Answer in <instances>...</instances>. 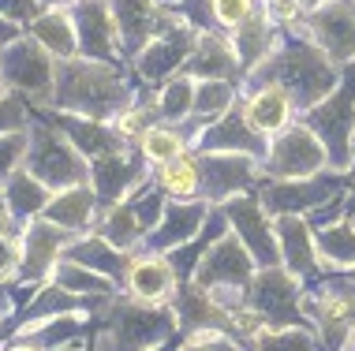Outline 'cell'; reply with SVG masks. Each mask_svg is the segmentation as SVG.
Returning a JSON list of instances; mask_svg holds the SVG:
<instances>
[{
  "label": "cell",
  "instance_id": "6da1fadb",
  "mask_svg": "<svg viewBox=\"0 0 355 351\" xmlns=\"http://www.w3.org/2000/svg\"><path fill=\"white\" fill-rule=\"evenodd\" d=\"M340 64H333L311 37H300V42H281L277 53L266 64H258L254 71H247L239 79V90H254L262 82H277L292 93V101L300 105V112L314 109L318 101H325L340 82Z\"/></svg>",
  "mask_w": 355,
  "mask_h": 351
},
{
  "label": "cell",
  "instance_id": "7a4b0ae2",
  "mask_svg": "<svg viewBox=\"0 0 355 351\" xmlns=\"http://www.w3.org/2000/svg\"><path fill=\"white\" fill-rule=\"evenodd\" d=\"M131 101H135V93H131L128 79H123L120 64L90 60V56L56 60V90H53L49 109L109 123L116 112L128 109Z\"/></svg>",
  "mask_w": 355,
  "mask_h": 351
},
{
  "label": "cell",
  "instance_id": "3957f363",
  "mask_svg": "<svg viewBox=\"0 0 355 351\" xmlns=\"http://www.w3.org/2000/svg\"><path fill=\"white\" fill-rule=\"evenodd\" d=\"M105 318L109 325L98 329V351H150L172 340V333L180 329L172 303H123L109 296Z\"/></svg>",
  "mask_w": 355,
  "mask_h": 351
},
{
  "label": "cell",
  "instance_id": "277c9868",
  "mask_svg": "<svg viewBox=\"0 0 355 351\" xmlns=\"http://www.w3.org/2000/svg\"><path fill=\"white\" fill-rule=\"evenodd\" d=\"M26 131H31V150H26V165H23L26 172H34L53 191H68V187L90 183V157L79 154V146L60 127L34 116Z\"/></svg>",
  "mask_w": 355,
  "mask_h": 351
},
{
  "label": "cell",
  "instance_id": "5b68a950",
  "mask_svg": "<svg viewBox=\"0 0 355 351\" xmlns=\"http://www.w3.org/2000/svg\"><path fill=\"white\" fill-rule=\"evenodd\" d=\"M0 79L8 93H19L31 109H49L56 90V56L23 34L0 49Z\"/></svg>",
  "mask_w": 355,
  "mask_h": 351
},
{
  "label": "cell",
  "instance_id": "8992f818",
  "mask_svg": "<svg viewBox=\"0 0 355 351\" xmlns=\"http://www.w3.org/2000/svg\"><path fill=\"white\" fill-rule=\"evenodd\" d=\"M303 123L325 142L333 172L352 168V135H355V64H344L337 90L314 109L303 112Z\"/></svg>",
  "mask_w": 355,
  "mask_h": 351
},
{
  "label": "cell",
  "instance_id": "52a82bcc",
  "mask_svg": "<svg viewBox=\"0 0 355 351\" xmlns=\"http://www.w3.org/2000/svg\"><path fill=\"white\" fill-rule=\"evenodd\" d=\"M325 168H329L325 142L314 135L303 120L292 123V127H284L281 135H273L270 150H266V157H262L266 179H306V176L325 172Z\"/></svg>",
  "mask_w": 355,
  "mask_h": 351
},
{
  "label": "cell",
  "instance_id": "ba28073f",
  "mask_svg": "<svg viewBox=\"0 0 355 351\" xmlns=\"http://www.w3.org/2000/svg\"><path fill=\"white\" fill-rule=\"evenodd\" d=\"M254 269H258V262L251 258V251L239 243L236 232H228L225 240H217L206 251V258L198 262V269H195V277H191V280L202 284V288H209L220 303H225L228 296H236V291H247V284L254 280ZM225 307H228V303H225ZM228 310H232V307H228Z\"/></svg>",
  "mask_w": 355,
  "mask_h": 351
},
{
  "label": "cell",
  "instance_id": "9c48e42d",
  "mask_svg": "<svg viewBox=\"0 0 355 351\" xmlns=\"http://www.w3.org/2000/svg\"><path fill=\"white\" fill-rule=\"evenodd\" d=\"M247 303L270 321V329H292L306 325L303 318V296H300V277H292L288 269H258L254 280L247 284Z\"/></svg>",
  "mask_w": 355,
  "mask_h": 351
},
{
  "label": "cell",
  "instance_id": "30bf717a",
  "mask_svg": "<svg viewBox=\"0 0 355 351\" xmlns=\"http://www.w3.org/2000/svg\"><path fill=\"white\" fill-rule=\"evenodd\" d=\"M344 179H352L348 172H318L306 179H266L262 183V206L270 217H284V213H311L318 206L333 202L337 191L344 187Z\"/></svg>",
  "mask_w": 355,
  "mask_h": 351
},
{
  "label": "cell",
  "instance_id": "8fae6325",
  "mask_svg": "<svg viewBox=\"0 0 355 351\" xmlns=\"http://www.w3.org/2000/svg\"><path fill=\"white\" fill-rule=\"evenodd\" d=\"M303 30L333 64H355V0H325L311 8Z\"/></svg>",
  "mask_w": 355,
  "mask_h": 351
},
{
  "label": "cell",
  "instance_id": "7c38bea8",
  "mask_svg": "<svg viewBox=\"0 0 355 351\" xmlns=\"http://www.w3.org/2000/svg\"><path fill=\"white\" fill-rule=\"evenodd\" d=\"M220 210L228 213V224L239 235V243L251 251V258L258 262V269H277L281 265V243H277V228L266 213V206L258 198L236 195L228 202H220Z\"/></svg>",
  "mask_w": 355,
  "mask_h": 351
},
{
  "label": "cell",
  "instance_id": "4fadbf2b",
  "mask_svg": "<svg viewBox=\"0 0 355 351\" xmlns=\"http://www.w3.org/2000/svg\"><path fill=\"white\" fill-rule=\"evenodd\" d=\"M195 45H198V30H195V26H187V23H176V26H168V30H161L146 49H139L135 56H131V60H135L139 79L168 82L172 75H180L187 68Z\"/></svg>",
  "mask_w": 355,
  "mask_h": 351
},
{
  "label": "cell",
  "instance_id": "5bb4252c",
  "mask_svg": "<svg viewBox=\"0 0 355 351\" xmlns=\"http://www.w3.org/2000/svg\"><path fill=\"white\" fill-rule=\"evenodd\" d=\"M146 165L150 161L142 157V150H128V146L94 157L90 161V183H94V191H98L101 210L120 206L123 198L135 191L142 183V176H146Z\"/></svg>",
  "mask_w": 355,
  "mask_h": 351
},
{
  "label": "cell",
  "instance_id": "9a60e30c",
  "mask_svg": "<svg viewBox=\"0 0 355 351\" xmlns=\"http://www.w3.org/2000/svg\"><path fill=\"white\" fill-rule=\"evenodd\" d=\"M75 30H79V56H90V60H109L120 64L123 53V37H120V23L112 15L109 0H86V4L71 8Z\"/></svg>",
  "mask_w": 355,
  "mask_h": 351
},
{
  "label": "cell",
  "instance_id": "2e32d148",
  "mask_svg": "<svg viewBox=\"0 0 355 351\" xmlns=\"http://www.w3.org/2000/svg\"><path fill=\"white\" fill-rule=\"evenodd\" d=\"M23 265H19V280H45L49 273L56 269V262L64 258V251H68L71 243V232L60 228V224H53L49 217H34V221H26V232H23Z\"/></svg>",
  "mask_w": 355,
  "mask_h": 351
},
{
  "label": "cell",
  "instance_id": "e0dca14e",
  "mask_svg": "<svg viewBox=\"0 0 355 351\" xmlns=\"http://www.w3.org/2000/svg\"><path fill=\"white\" fill-rule=\"evenodd\" d=\"M191 150H206V154H247V157H266L270 138L243 116V105L228 109L225 116L191 142Z\"/></svg>",
  "mask_w": 355,
  "mask_h": 351
},
{
  "label": "cell",
  "instance_id": "ac0fdd59",
  "mask_svg": "<svg viewBox=\"0 0 355 351\" xmlns=\"http://www.w3.org/2000/svg\"><path fill=\"white\" fill-rule=\"evenodd\" d=\"M198 157V172H202V198L206 202H228L243 191L254 179V161L247 154H206V150H195Z\"/></svg>",
  "mask_w": 355,
  "mask_h": 351
},
{
  "label": "cell",
  "instance_id": "d6986e66",
  "mask_svg": "<svg viewBox=\"0 0 355 351\" xmlns=\"http://www.w3.org/2000/svg\"><path fill=\"white\" fill-rule=\"evenodd\" d=\"M172 310H176V318H180V333L184 336L209 333V329L228 333V318H232V310H228L209 288H202V284H195V280H180L176 296H172Z\"/></svg>",
  "mask_w": 355,
  "mask_h": 351
},
{
  "label": "cell",
  "instance_id": "ffe728a7",
  "mask_svg": "<svg viewBox=\"0 0 355 351\" xmlns=\"http://www.w3.org/2000/svg\"><path fill=\"white\" fill-rule=\"evenodd\" d=\"M112 4V15L120 23V37H123V53L135 56L139 49L165 30V15H168V4L165 0H109Z\"/></svg>",
  "mask_w": 355,
  "mask_h": 351
},
{
  "label": "cell",
  "instance_id": "44dd1931",
  "mask_svg": "<svg viewBox=\"0 0 355 351\" xmlns=\"http://www.w3.org/2000/svg\"><path fill=\"white\" fill-rule=\"evenodd\" d=\"M273 228H277V243H281V265L292 277H318V243H314V228L303 221L300 213H284L273 217Z\"/></svg>",
  "mask_w": 355,
  "mask_h": 351
},
{
  "label": "cell",
  "instance_id": "7402d4cb",
  "mask_svg": "<svg viewBox=\"0 0 355 351\" xmlns=\"http://www.w3.org/2000/svg\"><path fill=\"white\" fill-rule=\"evenodd\" d=\"M191 79H228L239 87L243 79V68H239V56H236V45H232V34H220V30H206L198 34V45L191 53L187 68H184Z\"/></svg>",
  "mask_w": 355,
  "mask_h": 351
},
{
  "label": "cell",
  "instance_id": "603a6c76",
  "mask_svg": "<svg viewBox=\"0 0 355 351\" xmlns=\"http://www.w3.org/2000/svg\"><path fill=\"white\" fill-rule=\"evenodd\" d=\"M34 116L49 120L53 127H60L64 135H68L75 146H79V154L86 157H101L109 154V150H120L128 146L116 131H112V123H101V120H86V116H75V112H60V109H34Z\"/></svg>",
  "mask_w": 355,
  "mask_h": 351
},
{
  "label": "cell",
  "instance_id": "cb8c5ba5",
  "mask_svg": "<svg viewBox=\"0 0 355 351\" xmlns=\"http://www.w3.org/2000/svg\"><path fill=\"white\" fill-rule=\"evenodd\" d=\"M232 45H236V56H239L243 75L254 71L258 64H266L277 53V45H281V26L270 19L266 4H258L251 12V19H243V23L232 30Z\"/></svg>",
  "mask_w": 355,
  "mask_h": 351
},
{
  "label": "cell",
  "instance_id": "d4e9b609",
  "mask_svg": "<svg viewBox=\"0 0 355 351\" xmlns=\"http://www.w3.org/2000/svg\"><path fill=\"white\" fill-rule=\"evenodd\" d=\"M295 112H300V105H295L292 93L284 87H277V82H262V87L247 90L243 116L251 120L266 138H273V135H281L284 127H292Z\"/></svg>",
  "mask_w": 355,
  "mask_h": 351
},
{
  "label": "cell",
  "instance_id": "484cf974",
  "mask_svg": "<svg viewBox=\"0 0 355 351\" xmlns=\"http://www.w3.org/2000/svg\"><path fill=\"white\" fill-rule=\"evenodd\" d=\"M206 217H209V206L206 202H172L168 210H165V217H161V224L146 235V246H150L153 254L176 251V246L191 243L198 232H202Z\"/></svg>",
  "mask_w": 355,
  "mask_h": 351
},
{
  "label": "cell",
  "instance_id": "4316f807",
  "mask_svg": "<svg viewBox=\"0 0 355 351\" xmlns=\"http://www.w3.org/2000/svg\"><path fill=\"white\" fill-rule=\"evenodd\" d=\"M64 258L79 262V265H86V269H94V273H101V277H109V280H128L131 265H135V258H131L123 246L109 243L101 232H98V235H79V240H71L68 251H64Z\"/></svg>",
  "mask_w": 355,
  "mask_h": 351
},
{
  "label": "cell",
  "instance_id": "83f0119b",
  "mask_svg": "<svg viewBox=\"0 0 355 351\" xmlns=\"http://www.w3.org/2000/svg\"><path fill=\"white\" fill-rule=\"evenodd\" d=\"M236 93H239V87H236V82H228V79H202V82H198L195 109H191L187 123H180V127H184V135H187V142H195L209 127V123H217L228 109H236L239 105Z\"/></svg>",
  "mask_w": 355,
  "mask_h": 351
},
{
  "label": "cell",
  "instance_id": "f1b7e54d",
  "mask_svg": "<svg viewBox=\"0 0 355 351\" xmlns=\"http://www.w3.org/2000/svg\"><path fill=\"white\" fill-rule=\"evenodd\" d=\"M128 288L142 303H172V296L180 288V277L165 254H150V258H135V265L128 273Z\"/></svg>",
  "mask_w": 355,
  "mask_h": 351
},
{
  "label": "cell",
  "instance_id": "f546056e",
  "mask_svg": "<svg viewBox=\"0 0 355 351\" xmlns=\"http://www.w3.org/2000/svg\"><path fill=\"white\" fill-rule=\"evenodd\" d=\"M98 210L101 202H98L94 183H79V187H68V191H56L42 217H49L53 224H60L68 232H86L94 224V217H98Z\"/></svg>",
  "mask_w": 355,
  "mask_h": 351
},
{
  "label": "cell",
  "instance_id": "4dcf8cb0",
  "mask_svg": "<svg viewBox=\"0 0 355 351\" xmlns=\"http://www.w3.org/2000/svg\"><path fill=\"white\" fill-rule=\"evenodd\" d=\"M31 37L42 42L56 60L79 56V30H75L71 8H45V12L31 23Z\"/></svg>",
  "mask_w": 355,
  "mask_h": 351
},
{
  "label": "cell",
  "instance_id": "1f68e13d",
  "mask_svg": "<svg viewBox=\"0 0 355 351\" xmlns=\"http://www.w3.org/2000/svg\"><path fill=\"white\" fill-rule=\"evenodd\" d=\"M53 195H56L53 187H45L42 179L34 172H26V168H19V172L4 183V206L15 221H34V217H42Z\"/></svg>",
  "mask_w": 355,
  "mask_h": 351
},
{
  "label": "cell",
  "instance_id": "d6a6232c",
  "mask_svg": "<svg viewBox=\"0 0 355 351\" xmlns=\"http://www.w3.org/2000/svg\"><path fill=\"white\" fill-rule=\"evenodd\" d=\"M157 187L168 198H176V202H195V198H202V172H198L195 150H187L184 157L161 165L157 168Z\"/></svg>",
  "mask_w": 355,
  "mask_h": 351
},
{
  "label": "cell",
  "instance_id": "836d02e7",
  "mask_svg": "<svg viewBox=\"0 0 355 351\" xmlns=\"http://www.w3.org/2000/svg\"><path fill=\"white\" fill-rule=\"evenodd\" d=\"M83 307H90V299L86 296H75V291L60 288V284H49V288H42L37 296L23 307V321H19V329L23 325H37V321L45 318H56V314H79Z\"/></svg>",
  "mask_w": 355,
  "mask_h": 351
},
{
  "label": "cell",
  "instance_id": "e575fe53",
  "mask_svg": "<svg viewBox=\"0 0 355 351\" xmlns=\"http://www.w3.org/2000/svg\"><path fill=\"white\" fill-rule=\"evenodd\" d=\"M139 150H142V157L150 161V165H168V161H176V157H184L187 150H191V142L184 135V127H168V123H153V127L146 131V135L139 138Z\"/></svg>",
  "mask_w": 355,
  "mask_h": 351
},
{
  "label": "cell",
  "instance_id": "d590c367",
  "mask_svg": "<svg viewBox=\"0 0 355 351\" xmlns=\"http://www.w3.org/2000/svg\"><path fill=\"white\" fill-rule=\"evenodd\" d=\"M195 90H198V79H191L187 71L172 75L168 82H161V93H157V112L165 123H187L191 109H195Z\"/></svg>",
  "mask_w": 355,
  "mask_h": 351
},
{
  "label": "cell",
  "instance_id": "8d00e7d4",
  "mask_svg": "<svg viewBox=\"0 0 355 351\" xmlns=\"http://www.w3.org/2000/svg\"><path fill=\"white\" fill-rule=\"evenodd\" d=\"M318 258L333 269H355V221H340L318 232Z\"/></svg>",
  "mask_w": 355,
  "mask_h": 351
},
{
  "label": "cell",
  "instance_id": "74e56055",
  "mask_svg": "<svg viewBox=\"0 0 355 351\" xmlns=\"http://www.w3.org/2000/svg\"><path fill=\"white\" fill-rule=\"evenodd\" d=\"M31 329V340L37 348H68L79 340V333L86 329V321H83V310L79 314H56V318H45V321H37V325H23L19 333H26Z\"/></svg>",
  "mask_w": 355,
  "mask_h": 351
},
{
  "label": "cell",
  "instance_id": "f35d334b",
  "mask_svg": "<svg viewBox=\"0 0 355 351\" xmlns=\"http://www.w3.org/2000/svg\"><path fill=\"white\" fill-rule=\"evenodd\" d=\"M53 280L60 284V288L75 291V296H86V299H94V296H112V280H109V277H101V273L86 269V265L71 262V258H60V262H56Z\"/></svg>",
  "mask_w": 355,
  "mask_h": 351
},
{
  "label": "cell",
  "instance_id": "ab89813d",
  "mask_svg": "<svg viewBox=\"0 0 355 351\" xmlns=\"http://www.w3.org/2000/svg\"><path fill=\"white\" fill-rule=\"evenodd\" d=\"M109 243H116V246H123V251H131L142 235V224H139V217H135V210H131V202H120V206H112L109 213H105V221H101V228H98Z\"/></svg>",
  "mask_w": 355,
  "mask_h": 351
},
{
  "label": "cell",
  "instance_id": "60d3db41",
  "mask_svg": "<svg viewBox=\"0 0 355 351\" xmlns=\"http://www.w3.org/2000/svg\"><path fill=\"white\" fill-rule=\"evenodd\" d=\"M26 150H31V131H12V135H0V191L12 179L19 168L26 165Z\"/></svg>",
  "mask_w": 355,
  "mask_h": 351
},
{
  "label": "cell",
  "instance_id": "b9f144b4",
  "mask_svg": "<svg viewBox=\"0 0 355 351\" xmlns=\"http://www.w3.org/2000/svg\"><path fill=\"white\" fill-rule=\"evenodd\" d=\"M254 351H314V336L311 329H270L254 340Z\"/></svg>",
  "mask_w": 355,
  "mask_h": 351
},
{
  "label": "cell",
  "instance_id": "7bdbcfd3",
  "mask_svg": "<svg viewBox=\"0 0 355 351\" xmlns=\"http://www.w3.org/2000/svg\"><path fill=\"white\" fill-rule=\"evenodd\" d=\"M131 210H135V217H139V224H142V232H153L161 224V217H165V210H168V195L161 191V187H142V191L131 198Z\"/></svg>",
  "mask_w": 355,
  "mask_h": 351
},
{
  "label": "cell",
  "instance_id": "ee69618b",
  "mask_svg": "<svg viewBox=\"0 0 355 351\" xmlns=\"http://www.w3.org/2000/svg\"><path fill=\"white\" fill-rule=\"evenodd\" d=\"M34 120V109L26 105L19 93H4L0 98V135H12V131H26Z\"/></svg>",
  "mask_w": 355,
  "mask_h": 351
},
{
  "label": "cell",
  "instance_id": "f6af8a7d",
  "mask_svg": "<svg viewBox=\"0 0 355 351\" xmlns=\"http://www.w3.org/2000/svg\"><path fill=\"white\" fill-rule=\"evenodd\" d=\"M258 0H214V19L220 30H236L243 19H251Z\"/></svg>",
  "mask_w": 355,
  "mask_h": 351
},
{
  "label": "cell",
  "instance_id": "bcb514c9",
  "mask_svg": "<svg viewBox=\"0 0 355 351\" xmlns=\"http://www.w3.org/2000/svg\"><path fill=\"white\" fill-rule=\"evenodd\" d=\"M176 15L184 19L187 26H195L198 34H206V30H214V26H209V19H214V0H176ZM217 23V19H214Z\"/></svg>",
  "mask_w": 355,
  "mask_h": 351
},
{
  "label": "cell",
  "instance_id": "7dc6e473",
  "mask_svg": "<svg viewBox=\"0 0 355 351\" xmlns=\"http://www.w3.org/2000/svg\"><path fill=\"white\" fill-rule=\"evenodd\" d=\"M180 351H239L236 340H228L225 333H217V329H209V333H191Z\"/></svg>",
  "mask_w": 355,
  "mask_h": 351
},
{
  "label": "cell",
  "instance_id": "c3c4849f",
  "mask_svg": "<svg viewBox=\"0 0 355 351\" xmlns=\"http://www.w3.org/2000/svg\"><path fill=\"white\" fill-rule=\"evenodd\" d=\"M19 265H23V243L0 235V284H12V277H19Z\"/></svg>",
  "mask_w": 355,
  "mask_h": 351
},
{
  "label": "cell",
  "instance_id": "681fc988",
  "mask_svg": "<svg viewBox=\"0 0 355 351\" xmlns=\"http://www.w3.org/2000/svg\"><path fill=\"white\" fill-rule=\"evenodd\" d=\"M266 12L277 26H292V23H303L306 19V8L300 0H266Z\"/></svg>",
  "mask_w": 355,
  "mask_h": 351
},
{
  "label": "cell",
  "instance_id": "f907efd6",
  "mask_svg": "<svg viewBox=\"0 0 355 351\" xmlns=\"http://www.w3.org/2000/svg\"><path fill=\"white\" fill-rule=\"evenodd\" d=\"M45 8H42V0H0V15H8V19H15L19 26H31L37 15H42Z\"/></svg>",
  "mask_w": 355,
  "mask_h": 351
},
{
  "label": "cell",
  "instance_id": "816d5d0a",
  "mask_svg": "<svg viewBox=\"0 0 355 351\" xmlns=\"http://www.w3.org/2000/svg\"><path fill=\"white\" fill-rule=\"evenodd\" d=\"M15 37H23V26H19L15 19L0 15V49H4V45H12Z\"/></svg>",
  "mask_w": 355,
  "mask_h": 351
},
{
  "label": "cell",
  "instance_id": "f5cc1de1",
  "mask_svg": "<svg viewBox=\"0 0 355 351\" xmlns=\"http://www.w3.org/2000/svg\"><path fill=\"white\" fill-rule=\"evenodd\" d=\"M12 228H15V217L8 213V206H0V235H12Z\"/></svg>",
  "mask_w": 355,
  "mask_h": 351
},
{
  "label": "cell",
  "instance_id": "db71d44e",
  "mask_svg": "<svg viewBox=\"0 0 355 351\" xmlns=\"http://www.w3.org/2000/svg\"><path fill=\"white\" fill-rule=\"evenodd\" d=\"M75 4H86V0H42V8H75Z\"/></svg>",
  "mask_w": 355,
  "mask_h": 351
},
{
  "label": "cell",
  "instance_id": "11a10c76",
  "mask_svg": "<svg viewBox=\"0 0 355 351\" xmlns=\"http://www.w3.org/2000/svg\"><path fill=\"white\" fill-rule=\"evenodd\" d=\"M8 351H42V348H37L34 340H31V344H26V340H23V344H15V348H8Z\"/></svg>",
  "mask_w": 355,
  "mask_h": 351
},
{
  "label": "cell",
  "instance_id": "9f6ffc18",
  "mask_svg": "<svg viewBox=\"0 0 355 351\" xmlns=\"http://www.w3.org/2000/svg\"><path fill=\"white\" fill-rule=\"evenodd\" d=\"M150 351H180V348H176V340H165V344H157V348H150Z\"/></svg>",
  "mask_w": 355,
  "mask_h": 351
},
{
  "label": "cell",
  "instance_id": "6f0895ef",
  "mask_svg": "<svg viewBox=\"0 0 355 351\" xmlns=\"http://www.w3.org/2000/svg\"><path fill=\"white\" fill-rule=\"evenodd\" d=\"M348 176L355 179V135H352V168H348Z\"/></svg>",
  "mask_w": 355,
  "mask_h": 351
},
{
  "label": "cell",
  "instance_id": "680465c9",
  "mask_svg": "<svg viewBox=\"0 0 355 351\" xmlns=\"http://www.w3.org/2000/svg\"><path fill=\"white\" fill-rule=\"evenodd\" d=\"M300 4L306 8V12H311V8H318V4H325V0H300Z\"/></svg>",
  "mask_w": 355,
  "mask_h": 351
},
{
  "label": "cell",
  "instance_id": "91938a15",
  "mask_svg": "<svg viewBox=\"0 0 355 351\" xmlns=\"http://www.w3.org/2000/svg\"><path fill=\"white\" fill-rule=\"evenodd\" d=\"M53 351H83L79 344H68V348H53Z\"/></svg>",
  "mask_w": 355,
  "mask_h": 351
},
{
  "label": "cell",
  "instance_id": "94428289",
  "mask_svg": "<svg viewBox=\"0 0 355 351\" xmlns=\"http://www.w3.org/2000/svg\"><path fill=\"white\" fill-rule=\"evenodd\" d=\"M4 93H8V90H4V79H0V98H4Z\"/></svg>",
  "mask_w": 355,
  "mask_h": 351
},
{
  "label": "cell",
  "instance_id": "6125c7cd",
  "mask_svg": "<svg viewBox=\"0 0 355 351\" xmlns=\"http://www.w3.org/2000/svg\"><path fill=\"white\" fill-rule=\"evenodd\" d=\"M0 202H4V191H0Z\"/></svg>",
  "mask_w": 355,
  "mask_h": 351
},
{
  "label": "cell",
  "instance_id": "be15d7a7",
  "mask_svg": "<svg viewBox=\"0 0 355 351\" xmlns=\"http://www.w3.org/2000/svg\"><path fill=\"white\" fill-rule=\"evenodd\" d=\"M352 284H355V273H352Z\"/></svg>",
  "mask_w": 355,
  "mask_h": 351
}]
</instances>
